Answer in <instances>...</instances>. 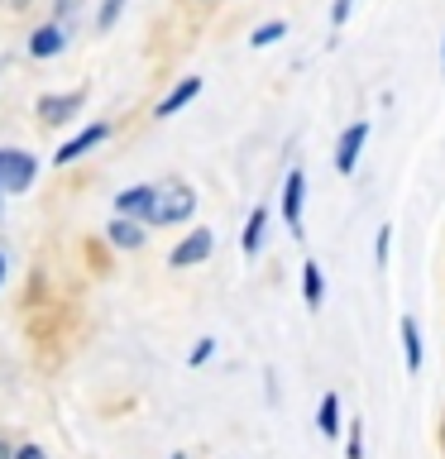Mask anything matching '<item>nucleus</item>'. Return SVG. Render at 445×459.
<instances>
[{
	"label": "nucleus",
	"mask_w": 445,
	"mask_h": 459,
	"mask_svg": "<svg viewBox=\"0 0 445 459\" xmlns=\"http://www.w3.org/2000/svg\"><path fill=\"white\" fill-rule=\"evenodd\" d=\"M192 211H196V192H192V186L168 182V186H153V201H149V211H144V221H149V225H178Z\"/></svg>",
	"instance_id": "1"
},
{
	"label": "nucleus",
	"mask_w": 445,
	"mask_h": 459,
	"mask_svg": "<svg viewBox=\"0 0 445 459\" xmlns=\"http://www.w3.org/2000/svg\"><path fill=\"white\" fill-rule=\"evenodd\" d=\"M364 143H369V120H354V125L340 134V143H336V168H340V172H354V168H359V153H364Z\"/></svg>",
	"instance_id": "2"
},
{
	"label": "nucleus",
	"mask_w": 445,
	"mask_h": 459,
	"mask_svg": "<svg viewBox=\"0 0 445 459\" xmlns=\"http://www.w3.org/2000/svg\"><path fill=\"white\" fill-rule=\"evenodd\" d=\"M211 249H215V235H211V230H192V235H187L178 249L168 254V264H172V268H192V264H201V258H211Z\"/></svg>",
	"instance_id": "3"
},
{
	"label": "nucleus",
	"mask_w": 445,
	"mask_h": 459,
	"mask_svg": "<svg viewBox=\"0 0 445 459\" xmlns=\"http://www.w3.org/2000/svg\"><path fill=\"white\" fill-rule=\"evenodd\" d=\"M301 192H307V178H301V168H292L283 182V221L292 235H301Z\"/></svg>",
	"instance_id": "4"
},
{
	"label": "nucleus",
	"mask_w": 445,
	"mask_h": 459,
	"mask_svg": "<svg viewBox=\"0 0 445 459\" xmlns=\"http://www.w3.org/2000/svg\"><path fill=\"white\" fill-rule=\"evenodd\" d=\"M29 178H34V158L29 153H5V178H0V192H24Z\"/></svg>",
	"instance_id": "5"
},
{
	"label": "nucleus",
	"mask_w": 445,
	"mask_h": 459,
	"mask_svg": "<svg viewBox=\"0 0 445 459\" xmlns=\"http://www.w3.org/2000/svg\"><path fill=\"white\" fill-rule=\"evenodd\" d=\"M82 106V91H67V96H39V115H43V125H63L72 120Z\"/></svg>",
	"instance_id": "6"
},
{
	"label": "nucleus",
	"mask_w": 445,
	"mask_h": 459,
	"mask_svg": "<svg viewBox=\"0 0 445 459\" xmlns=\"http://www.w3.org/2000/svg\"><path fill=\"white\" fill-rule=\"evenodd\" d=\"M106 134H110V129H106V125H92V129H82V134H77V139H67V143H63V149H57V163H77V158H82L86 149H96V143H100V139H106Z\"/></svg>",
	"instance_id": "7"
},
{
	"label": "nucleus",
	"mask_w": 445,
	"mask_h": 459,
	"mask_svg": "<svg viewBox=\"0 0 445 459\" xmlns=\"http://www.w3.org/2000/svg\"><path fill=\"white\" fill-rule=\"evenodd\" d=\"M63 29L57 24H43V29H34V34H29V53L34 57H53V53H63Z\"/></svg>",
	"instance_id": "8"
},
{
	"label": "nucleus",
	"mask_w": 445,
	"mask_h": 459,
	"mask_svg": "<svg viewBox=\"0 0 445 459\" xmlns=\"http://www.w3.org/2000/svg\"><path fill=\"white\" fill-rule=\"evenodd\" d=\"M196 91H201V77H187V82H178V86H172V91L163 96V106H158V115H163V120H168V115H178V110L187 106V100H196Z\"/></svg>",
	"instance_id": "9"
},
{
	"label": "nucleus",
	"mask_w": 445,
	"mask_h": 459,
	"mask_svg": "<svg viewBox=\"0 0 445 459\" xmlns=\"http://www.w3.org/2000/svg\"><path fill=\"white\" fill-rule=\"evenodd\" d=\"M402 350H407V368H422V330H416V316H402Z\"/></svg>",
	"instance_id": "10"
},
{
	"label": "nucleus",
	"mask_w": 445,
	"mask_h": 459,
	"mask_svg": "<svg viewBox=\"0 0 445 459\" xmlns=\"http://www.w3.org/2000/svg\"><path fill=\"white\" fill-rule=\"evenodd\" d=\"M316 426H321V436H340V397L336 393H326L321 397V407H316Z\"/></svg>",
	"instance_id": "11"
},
{
	"label": "nucleus",
	"mask_w": 445,
	"mask_h": 459,
	"mask_svg": "<svg viewBox=\"0 0 445 459\" xmlns=\"http://www.w3.org/2000/svg\"><path fill=\"white\" fill-rule=\"evenodd\" d=\"M264 225H268V211L264 206H254V215H249V225H244V254H258V244H264Z\"/></svg>",
	"instance_id": "12"
},
{
	"label": "nucleus",
	"mask_w": 445,
	"mask_h": 459,
	"mask_svg": "<svg viewBox=\"0 0 445 459\" xmlns=\"http://www.w3.org/2000/svg\"><path fill=\"white\" fill-rule=\"evenodd\" d=\"M149 201H153V186H129V192H120L115 206H120L125 215H144V211H149Z\"/></svg>",
	"instance_id": "13"
},
{
	"label": "nucleus",
	"mask_w": 445,
	"mask_h": 459,
	"mask_svg": "<svg viewBox=\"0 0 445 459\" xmlns=\"http://www.w3.org/2000/svg\"><path fill=\"white\" fill-rule=\"evenodd\" d=\"M110 244H120V249H139L144 244V230L135 221H115L110 225Z\"/></svg>",
	"instance_id": "14"
},
{
	"label": "nucleus",
	"mask_w": 445,
	"mask_h": 459,
	"mask_svg": "<svg viewBox=\"0 0 445 459\" xmlns=\"http://www.w3.org/2000/svg\"><path fill=\"white\" fill-rule=\"evenodd\" d=\"M301 292H307V307H321V292H326V282H321V268L307 264L301 268Z\"/></svg>",
	"instance_id": "15"
},
{
	"label": "nucleus",
	"mask_w": 445,
	"mask_h": 459,
	"mask_svg": "<svg viewBox=\"0 0 445 459\" xmlns=\"http://www.w3.org/2000/svg\"><path fill=\"white\" fill-rule=\"evenodd\" d=\"M283 34H287V24H283V20H268V24H258V29H254V39H249V43H254V48H268V43H278Z\"/></svg>",
	"instance_id": "16"
},
{
	"label": "nucleus",
	"mask_w": 445,
	"mask_h": 459,
	"mask_svg": "<svg viewBox=\"0 0 445 459\" xmlns=\"http://www.w3.org/2000/svg\"><path fill=\"white\" fill-rule=\"evenodd\" d=\"M120 5H125V0H106V5H100V20H96V24H100V29H110L115 20H120Z\"/></svg>",
	"instance_id": "17"
},
{
	"label": "nucleus",
	"mask_w": 445,
	"mask_h": 459,
	"mask_svg": "<svg viewBox=\"0 0 445 459\" xmlns=\"http://www.w3.org/2000/svg\"><path fill=\"white\" fill-rule=\"evenodd\" d=\"M350 459H364V426H350Z\"/></svg>",
	"instance_id": "18"
},
{
	"label": "nucleus",
	"mask_w": 445,
	"mask_h": 459,
	"mask_svg": "<svg viewBox=\"0 0 445 459\" xmlns=\"http://www.w3.org/2000/svg\"><path fill=\"white\" fill-rule=\"evenodd\" d=\"M350 10H354V0H336V5H330V24H345V20H350Z\"/></svg>",
	"instance_id": "19"
},
{
	"label": "nucleus",
	"mask_w": 445,
	"mask_h": 459,
	"mask_svg": "<svg viewBox=\"0 0 445 459\" xmlns=\"http://www.w3.org/2000/svg\"><path fill=\"white\" fill-rule=\"evenodd\" d=\"M211 354H215V340H201L196 350H192V368H196V364H206Z\"/></svg>",
	"instance_id": "20"
},
{
	"label": "nucleus",
	"mask_w": 445,
	"mask_h": 459,
	"mask_svg": "<svg viewBox=\"0 0 445 459\" xmlns=\"http://www.w3.org/2000/svg\"><path fill=\"white\" fill-rule=\"evenodd\" d=\"M388 244H393V225L379 230V264H388Z\"/></svg>",
	"instance_id": "21"
},
{
	"label": "nucleus",
	"mask_w": 445,
	"mask_h": 459,
	"mask_svg": "<svg viewBox=\"0 0 445 459\" xmlns=\"http://www.w3.org/2000/svg\"><path fill=\"white\" fill-rule=\"evenodd\" d=\"M14 459H48V455H43V450H39V445H24V450H20V455H14Z\"/></svg>",
	"instance_id": "22"
},
{
	"label": "nucleus",
	"mask_w": 445,
	"mask_h": 459,
	"mask_svg": "<svg viewBox=\"0 0 445 459\" xmlns=\"http://www.w3.org/2000/svg\"><path fill=\"white\" fill-rule=\"evenodd\" d=\"M0 459H14V450H10V445H0Z\"/></svg>",
	"instance_id": "23"
},
{
	"label": "nucleus",
	"mask_w": 445,
	"mask_h": 459,
	"mask_svg": "<svg viewBox=\"0 0 445 459\" xmlns=\"http://www.w3.org/2000/svg\"><path fill=\"white\" fill-rule=\"evenodd\" d=\"M441 455H445V421H441Z\"/></svg>",
	"instance_id": "24"
},
{
	"label": "nucleus",
	"mask_w": 445,
	"mask_h": 459,
	"mask_svg": "<svg viewBox=\"0 0 445 459\" xmlns=\"http://www.w3.org/2000/svg\"><path fill=\"white\" fill-rule=\"evenodd\" d=\"M10 5H14V10H24V5H29V0H10Z\"/></svg>",
	"instance_id": "25"
},
{
	"label": "nucleus",
	"mask_w": 445,
	"mask_h": 459,
	"mask_svg": "<svg viewBox=\"0 0 445 459\" xmlns=\"http://www.w3.org/2000/svg\"><path fill=\"white\" fill-rule=\"evenodd\" d=\"M0 178H5V153H0Z\"/></svg>",
	"instance_id": "26"
},
{
	"label": "nucleus",
	"mask_w": 445,
	"mask_h": 459,
	"mask_svg": "<svg viewBox=\"0 0 445 459\" xmlns=\"http://www.w3.org/2000/svg\"><path fill=\"white\" fill-rule=\"evenodd\" d=\"M0 278H5V258H0Z\"/></svg>",
	"instance_id": "27"
},
{
	"label": "nucleus",
	"mask_w": 445,
	"mask_h": 459,
	"mask_svg": "<svg viewBox=\"0 0 445 459\" xmlns=\"http://www.w3.org/2000/svg\"><path fill=\"white\" fill-rule=\"evenodd\" d=\"M441 48H445V34H441Z\"/></svg>",
	"instance_id": "28"
}]
</instances>
